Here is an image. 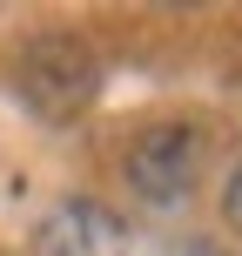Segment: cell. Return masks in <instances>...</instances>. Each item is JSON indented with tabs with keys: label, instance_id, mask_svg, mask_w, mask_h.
Here are the masks:
<instances>
[{
	"label": "cell",
	"instance_id": "cell-1",
	"mask_svg": "<svg viewBox=\"0 0 242 256\" xmlns=\"http://www.w3.org/2000/svg\"><path fill=\"white\" fill-rule=\"evenodd\" d=\"M13 88H20V102L34 108L40 122H74L81 108L94 102V88H101V68H94L88 40L47 34V40H34V48L20 54Z\"/></svg>",
	"mask_w": 242,
	"mask_h": 256
},
{
	"label": "cell",
	"instance_id": "cell-2",
	"mask_svg": "<svg viewBox=\"0 0 242 256\" xmlns=\"http://www.w3.org/2000/svg\"><path fill=\"white\" fill-rule=\"evenodd\" d=\"M128 182H135L148 202L189 196V182H195V128L162 122V128H148V135H135V148H128Z\"/></svg>",
	"mask_w": 242,
	"mask_h": 256
},
{
	"label": "cell",
	"instance_id": "cell-3",
	"mask_svg": "<svg viewBox=\"0 0 242 256\" xmlns=\"http://www.w3.org/2000/svg\"><path fill=\"white\" fill-rule=\"evenodd\" d=\"M121 250H128V230L101 202H61L34 230V256H121Z\"/></svg>",
	"mask_w": 242,
	"mask_h": 256
},
{
	"label": "cell",
	"instance_id": "cell-4",
	"mask_svg": "<svg viewBox=\"0 0 242 256\" xmlns=\"http://www.w3.org/2000/svg\"><path fill=\"white\" fill-rule=\"evenodd\" d=\"M229 216L242 222V162H236V176H229Z\"/></svg>",
	"mask_w": 242,
	"mask_h": 256
},
{
	"label": "cell",
	"instance_id": "cell-5",
	"mask_svg": "<svg viewBox=\"0 0 242 256\" xmlns=\"http://www.w3.org/2000/svg\"><path fill=\"white\" fill-rule=\"evenodd\" d=\"M175 256H216V250H209V243H189V250H175Z\"/></svg>",
	"mask_w": 242,
	"mask_h": 256
}]
</instances>
